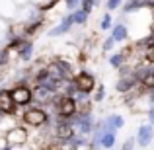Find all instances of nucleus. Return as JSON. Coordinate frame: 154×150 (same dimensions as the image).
<instances>
[{"instance_id":"nucleus-9","label":"nucleus","mask_w":154,"mask_h":150,"mask_svg":"<svg viewBox=\"0 0 154 150\" xmlns=\"http://www.w3.org/2000/svg\"><path fill=\"white\" fill-rule=\"evenodd\" d=\"M115 131H105L103 139H102V148L105 150H113V146H115Z\"/></svg>"},{"instance_id":"nucleus-5","label":"nucleus","mask_w":154,"mask_h":150,"mask_svg":"<svg viewBox=\"0 0 154 150\" xmlns=\"http://www.w3.org/2000/svg\"><path fill=\"white\" fill-rule=\"evenodd\" d=\"M57 92L55 90H51V88H47V86H33V101H37V103H41V105H49L53 103V99L57 98Z\"/></svg>"},{"instance_id":"nucleus-14","label":"nucleus","mask_w":154,"mask_h":150,"mask_svg":"<svg viewBox=\"0 0 154 150\" xmlns=\"http://www.w3.org/2000/svg\"><path fill=\"white\" fill-rule=\"evenodd\" d=\"M135 142H137L135 139H129V140H125V144L121 146V150H133V148H135Z\"/></svg>"},{"instance_id":"nucleus-18","label":"nucleus","mask_w":154,"mask_h":150,"mask_svg":"<svg viewBox=\"0 0 154 150\" xmlns=\"http://www.w3.org/2000/svg\"><path fill=\"white\" fill-rule=\"evenodd\" d=\"M10 150H33V148H27L26 144H20V146H10Z\"/></svg>"},{"instance_id":"nucleus-3","label":"nucleus","mask_w":154,"mask_h":150,"mask_svg":"<svg viewBox=\"0 0 154 150\" xmlns=\"http://www.w3.org/2000/svg\"><path fill=\"white\" fill-rule=\"evenodd\" d=\"M10 96L18 107H29L33 101V90L27 84H16L14 88H10Z\"/></svg>"},{"instance_id":"nucleus-6","label":"nucleus","mask_w":154,"mask_h":150,"mask_svg":"<svg viewBox=\"0 0 154 150\" xmlns=\"http://www.w3.org/2000/svg\"><path fill=\"white\" fill-rule=\"evenodd\" d=\"M6 142L10 144V146H20V144H27V140H29V136H27V131L22 127H14L10 133H6Z\"/></svg>"},{"instance_id":"nucleus-1","label":"nucleus","mask_w":154,"mask_h":150,"mask_svg":"<svg viewBox=\"0 0 154 150\" xmlns=\"http://www.w3.org/2000/svg\"><path fill=\"white\" fill-rule=\"evenodd\" d=\"M51 105L55 109L57 117H60V119H72L78 113V103L70 96H57Z\"/></svg>"},{"instance_id":"nucleus-19","label":"nucleus","mask_w":154,"mask_h":150,"mask_svg":"<svg viewBox=\"0 0 154 150\" xmlns=\"http://www.w3.org/2000/svg\"><path fill=\"white\" fill-rule=\"evenodd\" d=\"M148 119H150V125L154 127V107H150V111H148Z\"/></svg>"},{"instance_id":"nucleus-7","label":"nucleus","mask_w":154,"mask_h":150,"mask_svg":"<svg viewBox=\"0 0 154 150\" xmlns=\"http://www.w3.org/2000/svg\"><path fill=\"white\" fill-rule=\"evenodd\" d=\"M137 144H139L140 148H146L152 144L154 140V127L150 123L148 125H143V127H139V131H137Z\"/></svg>"},{"instance_id":"nucleus-16","label":"nucleus","mask_w":154,"mask_h":150,"mask_svg":"<svg viewBox=\"0 0 154 150\" xmlns=\"http://www.w3.org/2000/svg\"><path fill=\"white\" fill-rule=\"evenodd\" d=\"M103 96H105L103 86H98V92H96V101H102V99H103Z\"/></svg>"},{"instance_id":"nucleus-15","label":"nucleus","mask_w":154,"mask_h":150,"mask_svg":"<svg viewBox=\"0 0 154 150\" xmlns=\"http://www.w3.org/2000/svg\"><path fill=\"white\" fill-rule=\"evenodd\" d=\"M109 26H111V16L105 14V16H103V20H102V29H107Z\"/></svg>"},{"instance_id":"nucleus-10","label":"nucleus","mask_w":154,"mask_h":150,"mask_svg":"<svg viewBox=\"0 0 154 150\" xmlns=\"http://www.w3.org/2000/svg\"><path fill=\"white\" fill-rule=\"evenodd\" d=\"M111 37L115 39V41H123V39H127V27L121 26V23H117V26L113 27V31H111Z\"/></svg>"},{"instance_id":"nucleus-12","label":"nucleus","mask_w":154,"mask_h":150,"mask_svg":"<svg viewBox=\"0 0 154 150\" xmlns=\"http://www.w3.org/2000/svg\"><path fill=\"white\" fill-rule=\"evenodd\" d=\"M123 60H125L123 53H117V55H113L111 59H109V63H111L113 66H121V64H123Z\"/></svg>"},{"instance_id":"nucleus-8","label":"nucleus","mask_w":154,"mask_h":150,"mask_svg":"<svg viewBox=\"0 0 154 150\" xmlns=\"http://www.w3.org/2000/svg\"><path fill=\"white\" fill-rule=\"evenodd\" d=\"M0 111H2V115H8V117L16 115V111H18V105L12 99L10 90H0Z\"/></svg>"},{"instance_id":"nucleus-17","label":"nucleus","mask_w":154,"mask_h":150,"mask_svg":"<svg viewBox=\"0 0 154 150\" xmlns=\"http://www.w3.org/2000/svg\"><path fill=\"white\" fill-rule=\"evenodd\" d=\"M113 43H115V39H113V37L105 39V43H103V51H109V49L113 47Z\"/></svg>"},{"instance_id":"nucleus-11","label":"nucleus","mask_w":154,"mask_h":150,"mask_svg":"<svg viewBox=\"0 0 154 150\" xmlns=\"http://www.w3.org/2000/svg\"><path fill=\"white\" fill-rule=\"evenodd\" d=\"M143 59L146 60L148 64H154V43H150V45L144 49V55H143Z\"/></svg>"},{"instance_id":"nucleus-2","label":"nucleus","mask_w":154,"mask_h":150,"mask_svg":"<svg viewBox=\"0 0 154 150\" xmlns=\"http://www.w3.org/2000/svg\"><path fill=\"white\" fill-rule=\"evenodd\" d=\"M22 119H23V123H26L27 127L39 129V127H43V125L49 123V113H47L43 107H35V105L31 107V105H29V107L23 111Z\"/></svg>"},{"instance_id":"nucleus-13","label":"nucleus","mask_w":154,"mask_h":150,"mask_svg":"<svg viewBox=\"0 0 154 150\" xmlns=\"http://www.w3.org/2000/svg\"><path fill=\"white\" fill-rule=\"evenodd\" d=\"M8 59H10V49H0V66H4Z\"/></svg>"},{"instance_id":"nucleus-4","label":"nucleus","mask_w":154,"mask_h":150,"mask_svg":"<svg viewBox=\"0 0 154 150\" xmlns=\"http://www.w3.org/2000/svg\"><path fill=\"white\" fill-rule=\"evenodd\" d=\"M72 80H74L76 90L82 92V94H86V96L90 94V92L96 90V78H94V74H92V72H88V70L78 72V74H76Z\"/></svg>"}]
</instances>
